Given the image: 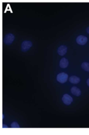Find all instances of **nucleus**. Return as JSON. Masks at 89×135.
Returning <instances> with one entry per match:
<instances>
[{
	"label": "nucleus",
	"instance_id": "nucleus-1",
	"mask_svg": "<svg viewBox=\"0 0 89 135\" xmlns=\"http://www.w3.org/2000/svg\"><path fill=\"white\" fill-rule=\"evenodd\" d=\"M14 39H15V37L13 34L12 33L7 34L3 38V42L7 46H9L12 43L13 41L14 40Z\"/></svg>",
	"mask_w": 89,
	"mask_h": 135
},
{
	"label": "nucleus",
	"instance_id": "nucleus-2",
	"mask_svg": "<svg viewBox=\"0 0 89 135\" xmlns=\"http://www.w3.org/2000/svg\"><path fill=\"white\" fill-rule=\"evenodd\" d=\"M68 79V76L67 74L64 73V72H62L58 75L57 77V80L58 82H59L61 84H64V83L66 82Z\"/></svg>",
	"mask_w": 89,
	"mask_h": 135
},
{
	"label": "nucleus",
	"instance_id": "nucleus-3",
	"mask_svg": "<svg viewBox=\"0 0 89 135\" xmlns=\"http://www.w3.org/2000/svg\"><path fill=\"white\" fill-rule=\"evenodd\" d=\"M32 45H33L32 42L31 41L26 40V41H23L22 43V47H21L22 51L23 52L27 51L29 49L32 47Z\"/></svg>",
	"mask_w": 89,
	"mask_h": 135
},
{
	"label": "nucleus",
	"instance_id": "nucleus-4",
	"mask_svg": "<svg viewBox=\"0 0 89 135\" xmlns=\"http://www.w3.org/2000/svg\"><path fill=\"white\" fill-rule=\"evenodd\" d=\"M62 100L66 105L69 106L72 102L73 99L70 95H69L68 94H65L63 95L62 98Z\"/></svg>",
	"mask_w": 89,
	"mask_h": 135
},
{
	"label": "nucleus",
	"instance_id": "nucleus-5",
	"mask_svg": "<svg viewBox=\"0 0 89 135\" xmlns=\"http://www.w3.org/2000/svg\"><path fill=\"white\" fill-rule=\"evenodd\" d=\"M77 42L80 45H84L87 42V38L84 35H79L76 39Z\"/></svg>",
	"mask_w": 89,
	"mask_h": 135
},
{
	"label": "nucleus",
	"instance_id": "nucleus-6",
	"mask_svg": "<svg viewBox=\"0 0 89 135\" xmlns=\"http://www.w3.org/2000/svg\"><path fill=\"white\" fill-rule=\"evenodd\" d=\"M67 47L65 46H61L60 47H59L58 49V53L59 55H60L61 56H64L67 52Z\"/></svg>",
	"mask_w": 89,
	"mask_h": 135
},
{
	"label": "nucleus",
	"instance_id": "nucleus-7",
	"mask_svg": "<svg viewBox=\"0 0 89 135\" xmlns=\"http://www.w3.org/2000/svg\"><path fill=\"white\" fill-rule=\"evenodd\" d=\"M71 93L72 95H73L74 96H75L77 97L80 96L81 94V90L76 87H73L71 89Z\"/></svg>",
	"mask_w": 89,
	"mask_h": 135
},
{
	"label": "nucleus",
	"instance_id": "nucleus-8",
	"mask_svg": "<svg viewBox=\"0 0 89 135\" xmlns=\"http://www.w3.org/2000/svg\"><path fill=\"white\" fill-rule=\"evenodd\" d=\"M59 65H60V67L62 68H66L69 65V61L66 58H62L60 61Z\"/></svg>",
	"mask_w": 89,
	"mask_h": 135
},
{
	"label": "nucleus",
	"instance_id": "nucleus-9",
	"mask_svg": "<svg viewBox=\"0 0 89 135\" xmlns=\"http://www.w3.org/2000/svg\"><path fill=\"white\" fill-rule=\"evenodd\" d=\"M69 81L73 84H77L78 83L80 82V79L77 76H71L70 78H69Z\"/></svg>",
	"mask_w": 89,
	"mask_h": 135
},
{
	"label": "nucleus",
	"instance_id": "nucleus-10",
	"mask_svg": "<svg viewBox=\"0 0 89 135\" xmlns=\"http://www.w3.org/2000/svg\"><path fill=\"white\" fill-rule=\"evenodd\" d=\"M81 68L85 71L89 72V64L87 62H83L81 65Z\"/></svg>",
	"mask_w": 89,
	"mask_h": 135
},
{
	"label": "nucleus",
	"instance_id": "nucleus-11",
	"mask_svg": "<svg viewBox=\"0 0 89 135\" xmlns=\"http://www.w3.org/2000/svg\"><path fill=\"white\" fill-rule=\"evenodd\" d=\"M11 127L12 128H19V126L18 124L16 122H14L11 124Z\"/></svg>",
	"mask_w": 89,
	"mask_h": 135
},
{
	"label": "nucleus",
	"instance_id": "nucleus-12",
	"mask_svg": "<svg viewBox=\"0 0 89 135\" xmlns=\"http://www.w3.org/2000/svg\"><path fill=\"white\" fill-rule=\"evenodd\" d=\"M86 32H87V33H88L89 34V26L88 27H87V28H86Z\"/></svg>",
	"mask_w": 89,
	"mask_h": 135
},
{
	"label": "nucleus",
	"instance_id": "nucleus-13",
	"mask_svg": "<svg viewBox=\"0 0 89 135\" xmlns=\"http://www.w3.org/2000/svg\"><path fill=\"white\" fill-rule=\"evenodd\" d=\"M86 84H87V86L89 87V79H88L86 81Z\"/></svg>",
	"mask_w": 89,
	"mask_h": 135
},
{
	"label": "nucleus",
	"instance_id": "nucleus-14",
	"mask_svg": "<svg viewBox=\"0 0 89 135\" xmlns=\"http://www.w3.org/2000/svg\"><path fill=\"white\" fill-rule=\"evenodd\" d=\"M3 128H7V126H6V125L5 126L4 124H3Z\"/></svg>",
	"mask_w": 89,
	"mask_h": 135
}]
</instances>
